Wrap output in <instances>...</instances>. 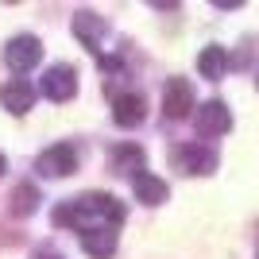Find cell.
Wrapping results in <instances>:
<instances>
[{
  "mask_svg": "<svg viewBox=\"0 0 259 259\" xmlns=\"http://www.w3.org/2000/svg\"><path fill=\"white\" fill-rule=\"evenodd\" d=\"M39 89H43V97L47 101H70L77 93V70L74 66H66V62H58V66H51L43 74V81H39Z\"/></svg>",
  "mask_w": 259,
  "mask_h": 259,
  "instance_id": "obj_3",
  "label": "cell"
},
{
  "mask_svg": "<svg viewBox=\"0 0 259 259\" xmlns=\"http://www.w3.org/2000/svg\"><path fill=\"white\" fill-rule=\"evenodd\" d=\"M81 248L93 259H112L116 255V228H93V232H81Z\"/></svg>",
  "mask_w": 259,
  "mask_h": 259,
  "instance_id": "obj_12",
  "label": "cell"
},
{
  "mask_svg": "<svg viewBox=\"0 0 259 259\" xmlns=\"http://www.w3.org/2000/svg\"><path fill=\"white\" fill-rule=\"evenodd\" d=\"M35 170L47 174V178H66V174L77 170V147L74 143H54L47 147L39 159H35Z\"/></svg>",
  "mask_w": 259,
  "mask_h": 259,
  "instance_id": "obj_2",
  "label": "cell"
},
{
  "mask_svg": "<svg viewBox=\"0 0 259 259\" xmlns=\"http://www.w3.org/2000/svg\"><path fill=\"white\" fill-rule=\"evenodd\" d=\"M0 105L8 108L12 116H23V112L35 105V85H27V81H8V85L0 89Z\"/></svg>",
  "mask_w": 259,
  "mask_h": 259,
  "instance_id": "obj_11",
  "label": "cell"
},
{
  "mask_svg": "<svg viewBox=\"0 0 259 259\" xmlns=\"http://www.w3.org/2000/svg\"><path fill=\"white\" fill-rule=\"evenodd\" d=\"M232 128V112H228L225 101H205V105H197V132L201 136H225Z\"/></svg>",
  "mask_w": 259,
  "mask_h": 259,
  "instance_id": "obj_7",
  "label": "cell"
},
{
  "mask_svg": "<svg viewBox=\"0 0 259 259\" xmlns=\"http://www.w3.org/2000/svg\"><path fill=\"white\" fill-rule=\"evenodd\" d=\"M39 58H43V43H39L35 35H16V39H8V47H4V62H8V70H16V74L39 66Z\"/></svg>",
  "mask_w": 259,
  "mask_h": 259,
  "instance_id": "obj_4",
  "label": "cell"
},
{
  "mask_svg": "<svg viewBox=\"0 0 259 259\" xmlns=\"http://www.w3.org/2000/svg\"><path fill=\"white\" fill-rule=\"evenodd\" d=\"M8 205H12V213H16V217H31L35 209H39V190H35L31 182H20L16 190H12Z\"/></svg>",
  "mask_w": 259,
  "mask_h": 259,
  "instance_id": "obj_14",
  "label": "cell"
},
{
  "mask_svg": "<svg viewBox=\"0 0 259 259\" xmlns=\"http://www.w3.org/2000/svg\"><path fill=\"white\" fill-rule=\"evenodd\" d=\"M105 16H97V12H89V8H81V12H74V35L81 39V47H89V51H97V43L105 39Z\"/></svg>",
  "mask_w": 259,
  "mask_h": 259,
  "instance_id": "obj_10",
  "label": "cell"
},
{
  "mask_svg": "<svg viewBox=\"0 0 259 259\" xmlns=\"http://www.w3.org/2000/svg\"><path fill=\"white\" fill-rule=\"evenodd\" d=\"M35 259H62V255H54V251H39Z\"/></svg>",
  "mask_w": 259,
  "mask_h": 259,
  "instance_id": "obj_16",
  "label": "cell"
},
{
  "mask_svg": "<svg viewBox=\"0 0 259 259\" xmlns=\"http://www.w3.org/2000/svg\"><path fill=\"white\" fill-rule=\"evenodd\" d=\"M194 108V89L186 77H170L166 89H162V116L166 120H186Z\"/></svg>",
  "mask_w": 259,
  "mask_h": 259,
  "instance_id": "obj_6",
  "label": "cell"
},
{
  "mask_svg": "<svg viewBox=\"0 0 259 259\" xmlns=\"http://www.w3.org/2000/svg\"><path fill=\"white\" fill-rule=\"evenodd\" d=\"M132 190H136V201H143V205H162V201L170 197V186L151 170L136 174V178H132Z\"/></svg>",
  "mask_w": 259,
  "mask_h": 259,
  "instance_id": "obj_9",
  "label": "cell"
},
{
  "mask_svg": "<svg viewBox=\"0 0 259 259\" xmlns=\"http://www.w3.org/2000/svg\"><path fill=\"white\" fill-rule=\"evenodd\" d=\"M255 85H259V74H255Z\"/></svg>",
  "mask_w": 259,
  "mask_h": 259,
  "instance_id": "obj_18",
  "label": "cell"
},
{
  "mask_svg": "<svg viewBox=\"0 0 259 259\" xmlns=\"http://www.w3.org/2000/svg\"><path fill=\"white\" fill-rule=\"evenodd\" d=\"M197 70H201V77H209V81H221L225 70H228V51L217 47V43H209L205 51L197 54Z\"/></svg>",
  "mask_w": 259,
  "mask_h": 259,
  "instance_id": "obj_13",
  "label": "cell"
},
{
  "mask_svg": "<svg viewBox=\"0 0 259 259\" xmlns=\"http://www.w3.org/2000/svg\"><path fill=\"white\" fill-rule=\"evenodd\" d=\"M143 116H147V101H143V93L128 89V93L112 97V120H116L120 128H136V124H143Z\"/></svg>",
  "mask_w": 259,
  "mask_h": 259,
  "instance_id": "obj_8",
  "label": "cell"
},
{
  "mask_svg": "<svg viewBox=\"0 0 259 259\" xmlns=\"http://www.w3.org/2000/svg\"><path fill=\"white\" fill-rule=\"evenodd\" d=\"M58 228H77V232H93V228H120L124 225V205L112 194H81L74 201H62L51 217Z\"/></svg>",
  "mask_w": 259,
  "mask_h": 259,
  "instance_id": "obj_1",
  "label": "cell"
},
{
  "mask_svg": "<svg viewBox=\"0 0 259 259\" xmlns=\"http://www.w3.org/2000/svg\"><path fill=\"white\" fill-rule=\"evenodd\" d=\"M4 170H8V162H4V155H0V174H4Z\"/></svg>",
  "mask_w": 259,
  "mask_h": 259,
  "instance_id": "obj_17",
  "label": "cell"
},
{
  "mask_svg": "<svg viewBox=\"0 0 259 259\" xmlns=\"http://www.w3.org/2000/svg\"><path fill=\"white\" fill-rule=\"evenodd\" d=\"M143 166V147H136V143H124V147H116V170L120 174H140Z\"/></svg>",
  "mask_w": 259,
  "mask_h": 259,
  "instance_id": "obj_15",
  "label": "cell"
},
{
  "mask_svg": "<svg viewBox=\"0 0 259 259\" xmlns=\"http://www.w3.org/2000/svg\"><path fill=\"white\" fill-rule=\"evenodd\" d=\"M174 166L186 174H213L217 170V151L205 143H182L174 151Z\"/></svg>",
  "mask_w": 259,
  "mask_h": 259,
  "instance_id": "obj_5",
  "label": "cell"
}]
</instances>
